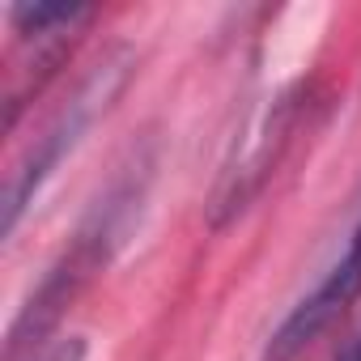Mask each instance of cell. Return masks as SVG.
<instances>
[{
    "mask_svg": "<svg viewBox=\"0 0 361 361\" xmlns=\"http://www.w3.org/2000/svg\"><path fill=\"white\" fill-rule=\"evenodd\" d=\"M361 293V226L353 230L344 255L327 268V276L289 310V319L276 327V336L268 340L264 361H293L323 327H331Z\"/></svg>",
    "mask_w": 361,
    "mask_h": 361,
    "instance_id": "obj_1",
    "label": "cell"
},
{
    "mask_svg": "<svg viewBox=\"0 0 361 361\" xmlns=\"http://www.w3.org/2000/svg\"><path fill=\"white\" fill-rule=\"evenodd\" d=\"M336 361H361V323L348 331V340L336 348Z\"/></svg>",
    "mask_w": 361,
    "mask_h": 361,
    "instance_id": "obj_2",
    "label": "cell"
},
{
    "mask_svg": "<svg viewBox=\"0 0 361 361\" xmlns=\"http://www.w3.org/2000/svg\"><path fill=\"white\" fill-rule=\"evenodd\" d=\"M47 361H85V348H81V340H64Z\"/></svg>",
    "mask_w": 361,
    "mask_h": 361,
    "instance_id": "obj_3",
    "label": "cell"
}]
</instances>
